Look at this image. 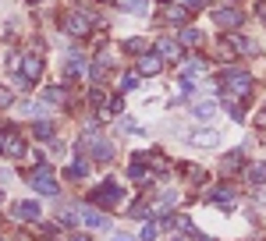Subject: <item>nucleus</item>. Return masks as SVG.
Wrapping results in <instances>:
<instances>
[{
    "instance_id": "1",
    "label": "nucleus",
    "mask_w": 266,
    "mask_h": 241,
    "mask_svg": "<svg viewBox=\"0 0 266 241\" xmlns=\"http://www.w3.org/2000/svg\"><path fill=\"white\" fill-rule=\"evenodd\" d=\"M32 188L39 192V195H57L61 192V185H57V177H53V170L50 167H39V170H32Z\"/></svg>"
},
{
    "instance_id": "2",
    "label": "nucleus",
    "mask_w": 266,
    "mask_h": 241,
    "mask_svg": "<svg viewBox=\"0 0 266 241\" xmlns=\"http://www.w3.org/2000/svg\"><path fill=\"white\" fill-rule=\"evenodd\" d=\"M93 202H99V206H117V202H124V192H121V185H117V181H107V185L103 188H96L93 192Z\"/></svg>"
},
{
    "instance_id": "3",
    "label": "nucleus",
    "mask_w": 266,
    "mask_h": 241,
    "mask_svg": "<svg viewBox=\"0 0 266 241\" xmlns=\"http://www.w3.org/2000/svg\"><path fill=\"white\" fill-rule=\"evenodd\" d=\"M220 82H224L231 93H238V96H248V85H252V78H248L245 71H224V78H220Z\"/></svg>"
},
{
    "instance_id": "4",
    "label": "nucleus",
    "mask_w": 266,
    "mask_h": 241,
    "mask_svg": "<svg viewBox=\"0 0 266 241\" xmlns=\"http://www.w3.org/2000/svg\"><path fill=\"white\" fill-rule=\"evenodd\" d=\"M64 28H68L71 36H85L89 32V14H78V11L64 14Z\"/></svg>"
},
{
    "instance_id": "5",
    "label": "nucleus",
    "mask_w": 266,
    "mask_h": 241,
    "mask_svg": "<svg viewBox=\"0 0 266 241\" xmlns=\"http://www.w3.org/2000/svg\"><path fill=\"white\" fill-rule=\"evenodd\" d=\"M213 22H217V25H224V28H238V25H242V11H238V7L217 11V14H213Z\"/></svg>"
},
{
    "instance_id": "6",
    "label": "nucleus",
    "mask_w": 266,
    "mask_h": 241,
    "mask_svg": "<svg viewBox=\"0 0 266 241\" xmlns=\"http://www.w3.org/2000/svg\"><path fill=\"white\" fill-rule=\"evenodd\" d=\"M156 50H160V57H167V60H181V57H185L181 43H174V39H160Z\"/></svg>"
},
{
    "instance_id": "7",
    "label": "nucleus",
    "mask_w": 266,
    "mask_h": 241,
    "mask_svg": "<svg viewBox=\"0 0 266 241\" xmlns=\"http://www.w3.org/2000/svg\"><path fill=\"white\" fill-rule=\"evenodd\" d=\"M82 220H85V227H96V231H107L110 227V220L99 213V209H82Z\"/></svg>"
},
{
    "instance_id": "8",
    "label": "nucleus",
    "mask_w": 266,
    "mask_h": 241,
    "mask_svg": "<svg viewBox=\"0 0 266 241\" xmlns=\"http://www.w3.org/2000/svg\"><path fill=\"white\" fill-rule=\"evenodd\" d=\"M192 145L213 149V145H220V131H199V135H192Z\"/></svg>"
},
{
    "instance_id": "9",
    "label": "nucleus",
    "mask_w": 266,
    "mask_h": 241,
    "mask_svg": "<svg viewBox=\"0 0 266 241\" xmlns=\"http://www.w3.org/2000/svg\"><path fill=\"white\" fill-rule=\"evenodd\" d=\"M160 68H164V57H149V53H145L139 60V71L142 74H160Z\"/></svg>"
},
{
    "instance_id": "10",
    "label": "nucleus",
    "mask_w": 266,
    "mask_h": 241,
    "mask_svg": "<svg viewBox=\"0 0 266 241\" xmlns=\"http://www.w3.org/2000/svg\"><path fill=\"white\" fill-rule=\"evenodd\" d=\"M14 217H22V220H36V217H39V202H18V206H14Z\"/></svg>"
},
{
    "instance_id": "11",
    "label": "nucleus",
    "mask_w": 266,
    "mask_h": 241,
    "mask_svg": "<svg viewBox=\"0 0 266 241\" xmlns=\"http://www.w3.org/2000/svg\"><path fill=\"white\" fill-rule=\"evenodd\" d=\"M0 149H4L7 156H25V142H22V139H14V135H11V139L4 135V145H0Z\"/></svg>"
},
{
    "instance_id": "12",
    "label": "nucleus",
    "mask_w": 266,
    "mask_h": 241,
    "mask_svg": "<svg viewBox=\"0 0 266 241\" xmlns=\"http://www.w3.org/2000/svg\"><path fill=\"white\" fill-rule=\"evenodd\" d=\"M39 71H43V60H39V57H25V64H22V74H25V78H39Z\"/></svg>"
},
{
    "instance_id": "13",
    "label": "nucleus",
    "mask_w": 266,
    "mask_h": 241,
    "mask_svg": "<svg viewBox=\"0 0 266 241\" xmlns=\"http://www.w3.org/2000/svg\"><path fill=\"white\" fill-rule=\"evenodd\" d=\"M192 114H195L199 120H210V117L217 114V103H213V99H206V103H195V107H192Z\"/></svg>"
},
{
    "instance_id": "14",
    "label": "nucleus",
    "mask_w": 266,
    "mask_h": 241,
    "mask_svg": "<svg viewBox=\"0 0 266 241\" xmlns=\"http://www.w3.org/2000/svg\"><path fill=\"white\" fill-rule=\"evenodd\" d=\"M227 43H231L234 50H242V53H256V43H252V39H242V36H231Z\"/></svg>"
},
{
    "instance_id": "15",
    "label": "nucleus",
    "mask_w": 266,
    "mask_h": 241,
    "mask_svg": "<svg viewBox=\"0 0 266 241\" xmlns=\"http://www.w3.org/2000/svg\"><path fill=\"white\" fill-rule=\"evenodd\" d=\"M89 156H93V160H110V145L107 142H93V145H89Z\"/></svg>"
},
{
    "instance_id": "16",
    "label": "nucleus",
    "mask_w": 266,
    "mask_h": 241,
    "mask_svg": "<svg viewBox=\"0 0 266 241\" xmlns=\"http://www.w3.org/2000/svg\"><path fill=\"white\" fill-rule=\"evenodd\" d=\"M121 7L128 14H149V7H145V0H121Z\"/></svg>"
},
{
    "instance_id": "17",
    "label": "nucleus",
    "mask_w": 266,
    "mask_h": 241,
    "mask_svg": "<svg viewBox=\"0 0 266 241\" xmlns=\"http://www.w3.org/2000/svg\"><path fill=\"white\" fill-rule=\"evenodd\" d=\"M181 43L195 47V43H202V32H199V28H185V32H181Z\"/></svg>"
},
{
    "instance_id": "18",
    "label": "nucleus",
    "mask_w": 266,
    "mask_h": 241,
    "mask_svg": "<svg viewBox=\"0 0 266 241\" xmlns=\"http://www.w3.org/2000/svg\"><path fill=\"white\" fill-rule=\"evenodd\" d=\"M156 234H160V227H156V223H145V227H142V234H139V241H156Z\"/></svg>"
},
{
    "instance_id": "19",
    "label": "nucleus",
    "mask_w": 266,
    "mask_h": 241,
    "mask_svg": "<svg viewBox=\"0 0 266 241\" xmlns=\"http://www.w3.org/2000/svg\"><path fill=\"white\" fill-rule=\"evenodd\" d=\"M248 177H252V181H266V163H256V167H248Z\"/></svg>"
},
{
    "instance_id": "20",
    "label": "nucleus",
    "mask_w": 266,
    "mask_h": 241,
    "mask_svg": "<svg viewBox=\"0 0 266 241\" xmlns=\"http://www.w3.org/2000/svg\"><path fill=\"white\" fill-rule=\"evenodd\" d=\"M36 135H39V139H50V135H53V124H50V120H43V124H36Z\"/></svg>"
},
{
    "instance_id": "21",
    "label": "nucleus",
    "mask_w": 266,
    "mask_h": 241,
    "mask_svg": "<svg viewBox=\"0 0 266 241\" xmlns=\"http://www.w3.org/2000/svg\"><path fill=\"white\" fill-rule=\"evenodd\" d=\"M82 71H85V68H82V60H78V57H71V60H68V74H82Z\"/></svg>"
},
{
    "instance_id": "22",
    "label": "nucleus",
    "mask_w": 266,
    "mask_h": 241,
    "mask_svg": "<svg viewBox=\"0 0 266 241\" xmlns=\"http://www.w3.org/2000/svg\"><path fill=\"white\" fill-rule=\"evenodd\" d=\"M174 202H177V195H174V192H167V195H164V199H160V209H170Z\"/></svg>"
},
{
    "instance_id": "23",
    "label": "nucleus",
    "mask_w": 266,
    "mask_h": 241,
    "mask_svg": "<svg viewBox=\"0 0 266 241\" xmlns=\"http://www.w3.org/2000/svg\"><path fill=\"white\" fill-rule=\"evenodd\" d=\"M61 223H68V227H71V223H78V217L71 213V209H61Z\"/></svg>"
},
{
    "instance_id": "24",
    "label": "nucleus",
    "mask_w": 266,
    "mask_h": 241,
    "mask_svg": "<svg viewBox=\"0 0 266 241\" xmlns=\"http://www.w3.org/2000/svg\"><path fill=\"white\" fill-rule=\"evenodd\" d=\"M121 85H124V93H128V89H135V85H139V74H124Z\"/></svg>"
},
{
    "instance_id": "25",
    "label": "nucleus",
    "mask_w": 266,
    "mask_h": 241,
    "mask_svg": "<svg viewBox=\"0 0 266 241\" xmlns=\"http://www.w3.org/2000/svg\"><path fill=\"white\" fill-rule=\"evenodd\" d=\"M47 99H50V103H61L64 93H61V89H47Z\"/></svg>"
},
{
    "instance_id": "26",
    "label": "nucleus",
    "mask_w": 266,
    "mask_h": 241,
    "mask_svg": "<svg viewBox=\"0 0 266 241\" xmlns=\"http://www.w3.org/2000/svg\"><path fill=\"white\" fill-rule=\"evenodd\" d=\"M131 177H135V181H145V167H142V163H135V167H131Z\"/></svg>"
},
{
    "instance_id": "27",
    "label": "nucleus",
    "mask_w": 266,
    "mask_h": 241,
    "mask_svg": "<svg viewBox=\"0 0 266 241\" xmlns=\"http://www.w3.org/2000/svg\"><path fill=\"white\" fill-rule=\"evenodd\" d=\"M167 14H170V22H185V11H181V7H170Z\"/></svg>"
},
{
    "instance_id": "28",
    "label": "nucleus",
    "mask_w": 266,
    "mask_h": 241,
    "mask_svg": "<svg viewBox=\"0 0 266 241\" xmlns=\"http://www.w3.org/2000/svg\"><path fill=\"white\" fill-rule=\"evenodd\" d=\"M71 177H85V163H75V167H71Z\"/></svg>"
},
{
    "instance_id": "29",
    "label": "nucleus",
    "mask_w": 266,
    "mask_h": 241,
    "mask_svg": "<svg viewBox=\"0 0 266 241\" xmlns=\"http://www.w3.org/2000/svg\"><path fill=\"white\" fill-rule=\"evenodd\" d=\"M11 103V89H0V107H7Z\"/></svg>"
},
{
    "instance_id": "30",
    "label": "nucleus",
    "mask_w": 266,
    "mask_h": 241,
    "mask_svg": "<svg viewBox=\"0 0 266 241\" xmlns=\"http://www.w3.org/2000/svg\"><path fill=\"white\" fill-rule=\"evenodd\" d=\"M181 4H185V7H202L206 0H181Z\"/></svg>"
},
{
    "instance_id": "31",
    "label": "nucleus",
    "mask_w": 266,
    "mask_h": 241,
    "mask_svg": "<svg viewBox=\"0 0 266 241\" xmlns=\"http://www.w3.org/2000/svg\"><path fill=\"white\" fill-rule=\"evenodd\" d=\"M110 241H135V238H128V234H114Z\"/></svg>"
},
{
    "instance_id": "32",
    "label": "nucleus",
    "mask_w": 266,
    "mask_h": 241,
    "mask_svg": "<svg viewBox=\"0 0 266 241\" xmlns=\"http://www.w3.org/2000/svg\"><path fill=\"white\" fill-rule=\"evenodd\" d=\"M259 18H263V22H266V4H259Z\"/></svg>"
},
{
    "instance_id": "33",
    "label": "nucleus",
    "mask_w": 266,
    "mask_h": 241,
    "mask_svg": "<svg viewBox=\"0 0 266 241\" xmlns=\"http://www.w3.org/2000/svg\"><path fill=\"white\" fill-rule=\"evenodd\" d=\"M71 241H89V238H82V234H75V238H71Z\"/></svg>"
},
{
    "instance_id": "34",
    "label": "nucleus",
    "mask_w": 266,
    "mask_h": 241,
    "mask_svg": "<svg viewBox=\"0 0 266 241\" xmlns=\"http://www.w3.org/2000/svg\"><path fill=\"white\" fill-rule=\"evenodd\" d=\"M174 241H188V238H174Z\"/></svg>"
},
{
    "instance_id": "35",
    "label": "nucleus",
    "mask_w": 266,
    "mask_h": 241,
    "mask_svg": "<svg viewBox=\"0 0 266 241\" xmlns=\"http://www.w3.org/2000/svg\"><path fill=\"white\" fill-rule=\"evenodd\" d=\"M0 145H4V135H0Z\"/></svg>"
}]
</instances>
